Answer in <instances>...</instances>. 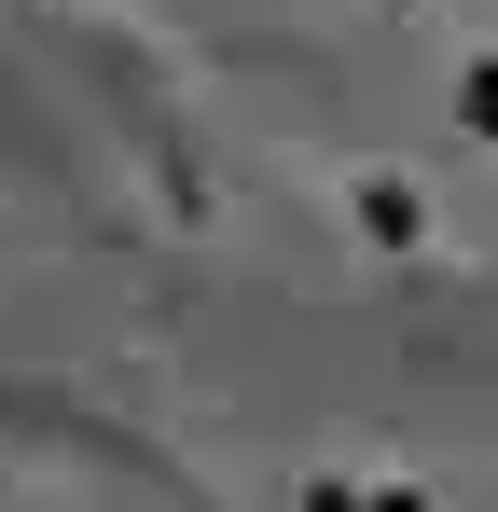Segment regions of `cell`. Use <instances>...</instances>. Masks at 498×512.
<instances>
[{"label": "cell", "mask_w": 498, "mask_h": 512, "mask_svg": "<svg viewBox=\"0 0 498 512\" xmlns=\"http://www.w3.org/2000/svg\"><path fill=\"white\" fill-rule=\"evenodd\" d=\"M471 125H485V139H498V70H471Z\"/></svg>", "instance_id": "6da1fadb"}]
</instances>
